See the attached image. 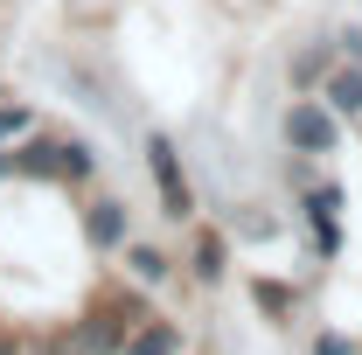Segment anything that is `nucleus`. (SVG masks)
<instances>
[{"instance_id": "obj_1", "label": "nucleus", "mask_w": 362, "mask_h": 355, "mask_svg": "<svg viewBox=\"0 0 362 355\" xmlns=\"http://www.w3.org/2000/svg\"><path fill=\"white\" fill-rule=\"evenodd\" d=\"M146 168H153V181H160V202H168V216H188L195 202H188V181H181V161L168 139H146Z\"/></svg>"}, {"instance_id": "obj_2", "label": "nucleus", "mask_w": 362, "mask_h": 355, "mask_svg": "<svg viewBox=\"0 0 362 355\" xmlns=\"http://www.w3.org/2000/svg\"><path fill=\"white\" fill-rule=\"evenodd\" d=\"M286 139H293L300 153H327V146H334V119H327L320 105H293V112H286Z\"/></svg>"}, {"instance_id": "obj_3", "label": "nucleus", "mask_w": 362, "mask_h": 355, "mask_svg": "<svg viewBox=\"0 0 362 355\" xmlns=\"http://www.w3.org/2000/svg\"><path fill=\"white\" fill-rule=\"evenodd\" d=\"M119 237H126V209L119 202H98L90 209V244H119Z\"/></svg>"}, {"instance_id": "obj_4", "label": "nucleus", "mask_w": 362, "mask_h": 355, "mask_svg": "<svg viewBox=\"0 0 362 355\" xmlns=\"http://www.w3.org/2000/svg\"><path fill=\"white\" fill-rule=\"evenodd\" d=\"M327 98H334V112H362V70H341L327 84Z\"/></svg>"}, {"instance_id": "obj_5", "label": "nucleus", "mask_w": 362, "mask_h": 355, "mask_svg": "<svg viewBox=\"0 0 362 355\" xmlns=\"http://www.w3.org/2000/svg\"><path fill=\"white\" fill-rule=\"evenodd\" d=\"M21 175H63V146H28L21 153Z\"/></svg>"}, {"instance_id": "obj_6", "label": "nucleus", "mask_w": 362, "mask_h": 355, "mask_svg": "<svg viewBox=\"0 0 362 355\" xmlns=\"http://www.w3.org/2000/svg\"><path fill=\"white\" fill-rule=\"evenodd\" d=\"M133 355H175V327H139Z\"/></svg>"}, {"instance_id": "obj_7", "label": "nucleus", "mask_w": 362, "mask_h": 355, "mask_svg": "<svg viewBox=\"0 0 362 355\" xmlns=\"http://www.w3.org/2000/svg\"><path fill=\"white\" fill-rule=\"evenodd\" d=\"M195 272H202V279H216V272H223V244H216V237H202V244H195Z\"/></svg>"}, {"instance_id": "obj_8", "label": "nucleus", "mask_w": 362, "mask_h": 355, "mask_svg": "<svg viewBox=\"0 0 362 355\" xmlns=\"http://www.w3.org/2000/svg\"><path fill=\"white\" fill-rule=\"evenodd\" d=\"M126 265L139 272V279H160V272H168V258H160V251H146V244H139L133 258H126Z\"/></svg>"}]
</instances>
